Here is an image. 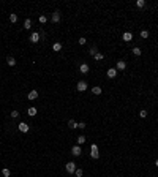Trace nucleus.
<instances>
[{
  "mask_svg": "<svg viewBox=\"0 0 158 177\" xmlns=\"http://www.w3.org/2000/svg\"><path fill=\"white\" fill-rule=\"evenodd\" d=\"M40 38H41V35H40L38 32H33L32 35H30V41H32V43H38Z\"/></svg>",
  "mask_w": 158,
  "mask_h": 177,
  "instance_id": "20e7f679",
  "label": "nucleus"
},
{
  "mask_svg": "<svg viewBox=\"0 0 158 177\" xmlns=\"http://www.w3.org/2000/svg\"><path fill=\"white\" fill-rule=\"evenodd\" d=\"M85 41H87L85 38H79V44H81V46H84V44H85Z\"/></svg>",
  "mask_w": 158,
  "mask_h": 177,
  "instance_id": "2f4dec72",
  "label": "nucleus"
},
{
  "mask_svg": "<svg viewBox=\"0 0 158 177\" xmlns=\"http://www.w3.org/2000/svg\"><path fill=\"white\" fill-rule=\"evenodd\" d=\"M87 87H89V85H87V82H85V81H79L78 82V90H79V92H85Z\"/></svg>",
  "mask_w": 158,
  "mask_h": 177,
  "instance_id": "7ed1b4c3",
  "label": "nucleus"
},
{
  "mask_svg": "<svg viewBox=\"0 0 158 177\" xmlns=\"http://www.w3.org/2000/svg\"><path fill=\"white\" fill-rule=\"evenodd\" d=\"M2 174H3V177H10L11 176V171H10L8 168H3L2 169Z\"/></svg>",
  "mask_w": 158,
  "mask_h": 177,
  "instance_id": "f3484780",
  "label": "nucleus"
},
{
  "mask_svg": "<svg viewBox=\"0 0 158 177\" xmlns=\"http://www.w3.org/2000/svg\"><path fill=\"white\" fill-rule=\"evenodd\" d=\"M78 128H81V130H84V128H85V123H84V122H79V123H78Z\"/></svg>",
  "mask_w": 158,
  "mask_h": 177,
  "instance_id": "7c9ffc66",
  "label": "nucleus"
},
{
  "mask_svg": "<svg viewBox=\"0 0 158 177\" xmlns=\"http://www.w3.org/2000/svg\"><path fill=\"white\" fill-rule=\"evenodd\" d=\"M30 27H32V21H30V19H25L24 21V29H30Z\"/></svg>",
  "mask_w": 158,
  "mask_h": 177,
  "instance_id": "4be33fe9",
  "label": "nucleus"
},
{
  "mask_svg": "<svg viewBox=\"0 0 158 177\" xmlns=\"http://www.w3.org/2000/svg\"><path fill=\"white\" fill-rule=\"evenodd\" d=\"M52 22H54V24L60 22V11H54V13H52Z\"/></svg>",
  "mask_w": 158,
  "mask_h": 177,
  "instance_id": "0eeeda50",
  "label": "nucleus"
},
{
  "mask_svg": "<svg viewBox=\"0 0 158 177\" xmlns=\"http://www.w3.org/2000/svg\"><path fill=\"white\" fill-rule=\"evenodd\" d=\"M66 172L68 174H74V171H76V164L73 163V161H70V163H66Z\"/></svg>",
  "mask_w": 158,
  "mask_h": 177,
  "instance_id": "f03ea898",
  "label": "nucleus"
},
{
  "mask_svg": "<svg viewBox=\"0 0 158 177\" xmlns=\"http://www.w3.org/2000/svg\"><path fill=\"white\" fill-rule=\"evenodd\" d=\"M27 114L30 115V117H35V115H36V108H29Z\"/></svg>",
  "mask_w": 158,
  "mask_h": 177,
  "instance_id": "4468645a",
  "label": "nucleus"
},
{
  "mask_svg": "<svg viewBox=\"0 0 158 177\" xmlns=\"http://www.w3.org/2000/svg\"><path fill=\"white\" fill-rule=\"evenodd\" d=\"M68 127L71 128V130H74V128H78V123L74 122V120H68Z\"/></svg>",
  "mask_w": 158,
  "mask_h": 177,
  "instance_id": "aec40b11",
  "label": "nucleus"
},
{
  "mask_svg": "<svg viewBox=\"0 0 158 177\" xmlns=\"http://www.w3.org/2000/svg\"><path fill=\"white\" fill-rule=\"evenodd\" d=\"M89 54H90V55H92V57H95V55H96V54H98V49H96V48H95V46H93V48H90V51H89Z\"/></svg>",
  "mask_w": 158,
  "mask_h": 177,
  "instance_id": "a211bd4d",
  "label": "nucleus"
},
{
  "mask_svg": "<svg viewBox=\"0 0 158 177\" xmlns=\"http://www.w3.org/2000/svg\"><path fill=\"white\" fill-rule=\"evenodd\" d=\"M101 92H103V90H101V87H98V85H96V87H92V93H95V95H101Z\"/></svg>",
  "mask_w": 158,
  "mask_h": 177,
  "instance_id": "dca6fc26",
  "label": "nucleus"
},
{
  "mask_svg": "<svg viewBox=\"0 0 158 177\" xmlns=\"http://www.w3.org/2000/svg\"><path fill=\"white\" fill-rule=\"evenodd\" d=\"M52 51H54V52L62 51V43H54V44H52Z\"/></svg>",
  "mask_w": 158,
  "mask_h": 177,
  "instance_id": "f8f14e48",
  "label": "nucleus"
},
{
  "mask_svg": "<svg viewBox=\"0 0 158 177\" xmlns=\"http://www.w3.org/2000/svg\"><path fill=\"white\" fill-rule=\"evenodd\" d=\"M38 21H40V24H46V21H47V17L44 16V14H41V16L38 17Z\"/></svg>",
  "mask_w": 158,
  "mask_h": 177,
  "instance_id": "b1692460",
  "label": "nucleus"
},
{
  "mask_svg": "<svg viewBox=\"0 0 158 177\" xmlns=\"http://www.w3.org/2000/svg\"><path fill=\"white\" fill-rule=\"evenodd\" d=\"M79 71H81V73H89V65L87 63H81V65H79Z\"/></svg>",
  "mask_w": 158,
  "mask_h": 177,
  "instance_id": "9d476101",
  "label": "nucleus"
},
{
  "mask_svg": "<svg viewBox=\"0 0 158 177\" xmlns=\"http://www.w3.org/2000/svg\"><path fill=\"white\" fill-rule=\"evenodd\" d=\"M71 153H73L74 157H81V153H82V150H81V147L79 145H74L73 149H71Z\"/></svg>",
  "mask_w": 158,
  "mask_h": 177,
  "instance_id": "423d86ee",
  "label": "nucleus"
},
{
  "mask_svg": "<svg viewBox=\"0 0 158 177\" xmlns=\"http://www.w3.org/2000/svg\"><path fill=\"white\" fill-rule=\"evenodd\" d=\"M74 174H76V177H82L84 172H82V169H76V171H74Z\"/></svg>",
  "mask_w": 158,
  "mask_h": 177,
  "instance_id": "cd10ccee",
  "label": "nucleus"
},
{
  "mask_svg": "<svg viewBox=\"0 0 158 177\" xmlns=\"http://www.w3.org/2000/svg\"><path fill=\"white\" fill-rule=\"evenodd\" d=\"M144 5H145L144 0H138V2H136V6H138V8H144Z\"/></svg>",
  "mask_w": 158,
  "mask_h": 177,
  "instance_id": "a878e982",
  "label": "nucleus"
},
{
  "mask_svg": "<svg viewBox=\"0 0 158 177\" xmlns=\"http://www.w3.org/2000/svg\"><path fill=\"white\" fill-rule=\"evenodd\" d=\"M17 128H19V131H22V133H29V125H27V123H24V122H21Z\"/></svg>",
  "mask_w": 158,
  "mask_h": 177,
  "instance_id": "6e6552de",
  "label": "nucleus"
},
{
  "mask_svg": "<svg viewBox=\"0 0 158 177\" xmlns=\"http://www.w3.org/2000/svg\"><path fill=\"white\" fill-rule=\"evenodd\" d=\"M10 22H13V24H14V22H17V14L11 13V14H10Z\"/></svg>",
  "mask_w": 158,
  "mask_h": 177,
  "instance_id": "6ab92c4d",
  "label": "nucleus"
},
{
  "mask_svg": "<svg viewBox=\"0 0 158 177\" xmlns=\"http://www.w3.org/2000/svg\"><path fill=\"white\" fill-rule=\"evenodd\" d=\"M103 59H104V55L101 54V52H98V54L95 55V60H103Z\"/></svg>",
  "mask_w": 158,
  "mask_h": 177,
  "instance_id": "c85d7f7f",
  "label": "nucleus"
},
{
  "mask_svg": "<svg viewBox=\"0 0 158 177\" xmlns=\"http://www.w3.org/2000/svg\"><path fill=\"white\" fill-rule=\"evenodd\" d=\"M76 141H78V145L84 144V142H85V136H78V139H76Z\"/></svg>",
  "mask_w": 158,
  "mask_h": 177,
  "instance_id": "5701e85b",
  "label": "nucleus"
},
{
  "mask_svg": "<svg viewBox=\"0 0 158 177\" xmlns=\"http://www.w3.org/2000/svg\"><path fill=\"white\" fill-rule=\"evenodd\" d=\"M141 38H149V32L147 30H141Z\"/></svg>",
  "mask_w": 158,
  "mask_h": 177,
  "instance_id": "bb28decb",
  "label": "nucleus"
},
{
  "mask_svg": "<svg viewBox=\"0 0 158 177\" xmlns=\"http://www.w3.org/2000/svg\"><path fill=\"white\" fill-rule=\"evenodd\" d=\"M11 117H13V119H17V117H19V112H17V111H13V112H11Z\"/></svg>",
  "mask_w": 158,
  "mask_h": 177,
  "instance_id": "c756f323",
  "label": "nucleus"
},
{
  "mask_svg": "<svg viewBox=\"0 0 158 177\" xmlns=\"http://www.w3.org/2000/svg\"><path fill=\"white\" fill-rule=\"evenodd\" d=\"M90 157H92L93 160H96V158L100 157V153H98V145H96V144H92V145H90Z\"/></svg>",
  "mask_w": 158,
  "mask_h": 177,
  "instance_id": "f257e3e1",
  "label": "nucleus"
},
{
  "mask_svg": "<svg viewBox=\"0 0 158 177\" xmlns=\"http://www.w3.org/2000/svg\"><path fill=\"white\" fill-rule=\"evenodd\" d=\"M139 117H141V119H145V117H147V111H145V109H141V112H139Z\"/></svg>",
  "mask_w": 158,
  "mask_h": 177,
  "instance_id": "393cba45",
  "label": "nucleus"
},
{
  "mask_svg": "<svg viewBox=\"0 0 158 177\" xmlns=\"http://www.w3.org/2000/svg\"><path fill=\"white\" fill-rule=\"evenodd\" d=\"M126 68V63L123 62V60H119L117 62V70H125Z\"/></svg>",
  "mask_w": 158,
  "mask_h": 177,
  "instance_id": "ddd939ff",
  "label": "nucleus"
},
{
  "mask_svg": "<svg viewBox=\"0 0 158 177\" xmlns=\"http://www.w3.org/2000/svg\"><path fill=\"white\" fill-rule=\"evenodd\" d=\"M155 166H157V168H158V160H157V161H155Z\"/></svg>",
  "mask_w": 158,
  "mask_h": 177,
  "instance_id": "473e14b6",
  "label": "nucleus"
},
{
  "mask_svg": "<svg viewBox=\"0 0 158 177\" xmlns=\"http://www.w3.org/2000/svg\"><path fill=\"white\" fill-rule=\"evenodd\" d=\"M27 98L29 100H36V98H38V92H36V90H30L29 95H27Z\"/></svg>",
  "mask_w": 158,
  "mask_h": 177,
  "instance_id": "1a4fd4ad",
  "label": "nucleus"
},
{
  "mask_svg": "<svg viewBox=\"0 0 158 177\" xmlns=\"http://www.w3.org/2000/svg\"><path fill=\"white\" fill-rule=\"evenodd\" d=\"M115 76H117V68H109L108 70V78L109 79H114Z\"/></svg>",
  "mask_w": 158,
  "mask_h": 177,
  "instance_id": "39448f33",
  "label": "nucleus"
},
{
  "mask_svg": "<svg viewBox=\"0 0 158 177\" xmlns=\"http://www.w3.org/2000/svg\"><path fill=\"white\" fill-rule=\"evenodd\" d=\"M122 38H123V41H131V40H133V33H131V32H125Z\"/></svg>",
  "mask_w": 158,
  "mask_h": 177,
  "instance_id": "9b49d317",
  "label": "nucleus"
},
{
  "mask_svg": "<svg viewBox=\"0 0 158 177\" xmlns=\"http://www.w3.org/2000/svg\"><path fill=\"white\" fill-rule=\"evenodd\" d=\"M131 51H133V54H134V55H138V57H139V55H141V54H142V51H141V49H139V48H138V46H136V48H133V49H131Z\"/></svg>",
  "mask_w": 158,
  "mask_h": 177,
  "instance_id": "412c9836",
  "label": "nucleus"
},
{
  "mask_svg": "<svg viewBox=\"0 0 158 177\" xmlns=\"http://www.w3.org/2000/svg\"><path fill=\"white\" fill-rule=\"evenodd\" d=\"M6 63H8L10 66H14V65H16V59H14V57H8V59H6Z\"/></svg>",
  "mask_w": 158,
  "mask_h": 177,
  "instance_id": "2eb2a0df",
  "label": "nucleus"
}]
</instances>
